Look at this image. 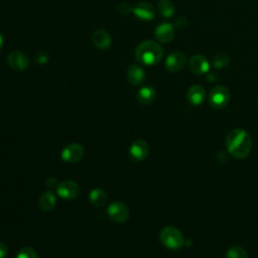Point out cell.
I'll list each match as a JSON object with an SVG mask.
<instances>
[{
    "label": "cell",
    "mask_w": 258,
    "mask_h": 258,
    "mask_svg": "<svg viewBox=\"0 0 258 258\" xmlns=\"http://www.w3.org/2000/svg\"><path fill=\"white\" fill-rule=\"evenodd\" d=\"M251 137L241 128L232 129L226 136V146L231 155L238 159L247 157L251 150Z\"/></svg>",
    "instance_id": "cell-1"
},
{
    "label": "cell",
    "mask_w": 258,
    "mask_h": 258,
    "mask_svg": "<svg viewBox=\"0 0 258 258\" xmlns=\"http://www.w3.org/2000/svg\"><path fill=\"white\" fill-rule=\"evenodd\" d=\"M163 55L162 47L153 40H144L136 48L135 57L137 61L145 66H154L158 63Z\"/></svg>",
    "instance_id": "cell-2"
},
{
    "label": "cell",
    "mask_w": 258,
    "mask_h": 258,
    "mask_svg": "<svg viewBox=\"0 0 258 258\" xmlns=\"http://www.w3.org/2000/svg\"><path fill=\"white\" fill-rule=\"evenodd\" d=\"M161 244L170 250L180 249L184 245V238L180 231L173 226L164 227L159 234Z\"/></svg>",
    "instance_id": "cell-3"
},
{
    "label": "cell",
    "mask_w": 258,
    "mask_h": 258,
    "mask_svg": "<svg viewBox=\"0 0 258 258\" xmlns=\"http://www.w3.org/2000/svg\"><path fill=\"white\" fill-rule=\"evenodd\" d=\"M230 101L229 90L224 86H217L213 88L209 94V104L214 109L225 108Z\"/></svg>",
    "instance_id": "cell-4"
},
{
    "label": "cell",
    "mask_w": 258,
    "mask_h": 258,
    "mask_svg": "<svg viewBox=\"0 0 258 258\" xmlns=\"http://www.w3.org/2000/svg\"><path fill=\"white\" fill-rule=\"evenodd\" d=\"M129 209L122 202H113L107 207L109 219L115 223H124L129 218Z\"/></svg>",
    "instance_id": "cell-5"
},
{
    "label": "cell",
    "mask_w": 258,
    "mask_h": 258,
    "mask_svg": "<svg viewBox=\"0 0 258 258\" xmlns=\"http://www.w3.org/2000/svg\"><path fill=\"white\" fill-rule=\"evenodd\" d=\"M85 154L84 147L79 143H70L64 146L60 152V157L64 162L76 163L80 161Z\"/></svg>",
    "instance_id": "cell-6"
},
{
    "label": "cell",
    "mask_w": 258,
    "mask_h": 258,
    "mask_svg": "<svg viewBox=\"0 0 258 258\" xmlns=\"http://www.w3.org/2000/svg\"><path fill=\"white\" fill-rule=\"evenodd\" d=\"M55 189L57 196L63 200H74L79 196L80 192L79 184L71 179L59 182Z\"/></svg>",
    "instance_id": "cell-7"
},
{
    "label": "cell",
    "mask_w": 258,
    "mask_h": 258,
    "mask_svg": "<svg viewBox=\"0 0 258 258\" xmlns=\"http://www.w3.org/2000/svg\"><path fill=\"white\" fill-rule=\"evenodd\" d=\"M29 62L30 61L27 55L19 50H13L7 55L8 66L16 72L25 71L29 67Z\"/></svg>",
    "instance_id": "cell-8"
},
{
    "label": "cell",
    "mask_w": 258,
    "mask_h": 258,
    "mask_svg": "<svg viewBox=\"0 0 258 258\" xmlns=\"http://www.w3.org/2000/svg\"><path fill=\"white\" fill-rule=\"evenodd\" d=\"M149 153V145L143 139L133 141L129 147V155L134 161L140 162L146 159Z\"/></svg>",
    "instance_id": "cell-9"
},
{
    "label": "cell",
    "mask_w": 258,
    "mask_h": 258,
    "mask_svg": "<svg viewBox=\"0 0 258 258\" xmlns=\"http://www.w3.org/2000/svg\"><path fill=\"white\" fill-rule=\"evenodd\" d=\"M186 62L185 54L181 51H174L170 53L165 59V68L170 73L180 72Z\"/></svg>",
    "instance_id": "cell-10"
},
{
    "label": "cell",
    "mask_w": 258,
    "mask_h": 258,
    "mask_svg": "<svg viewBox=\"0 0 258 258\" xmlns=\"http://www.w3.org/2000/svg\"><path fill=\"white\" fill-rule=\"evenodd\" d=\"M189 70L197 74V75H203L207 74L210 71V63L208 59L201 54H195L189 58L188 61Z\"/></svg>",
    "instance_id": "cell-11"
},
{
    "label": "cell",
    "mask_w": 258,
    "mask_h": 258,
    "mask_svg": "<svg viewBox=\"0 0 258 258\" xmlns=\"http://www.w3.org/2000/svg\"><path fill=\"white\" fill-rule=\"evenodd\" d=\"M155 38L161 43L170 42L174 36V28L170 23H159L154 31Z\"/></svg>",
    "instance_id": "cell-12"
},
{
    "label": "cell",
    "mask_w": 258,
    "mask_h": 258,
    "mask_svg": "<svg viewBox=\"0 0 258 258\" xmlns=\"http://www.w3.org/2000/svg\"><path fill=\"white\" fill-rule=\"evenodd\" d=\"M133 14L141 19V20H151L154 18L155 15V10L153 8V6L150 3L147 2H139L137 3L132 10Z\"/></svg>",
    "instance_id": "cell-13"
},
{
    "label": "cell",
    "mask_w": 258,
    "mask_h": 258,
    "mask_svg": "<svg viewBox=\"0 0 258 258\" xmlns=\"http://www.w3.org/2000/svg\"><path fill=\"white\" fill-rule=\"evenodd\" d=\"M92 43L99 49H107L111 45V36L104 29H97L92 34Z\"/></svg>",
    "instance_id": "cell-14"
},
{
    "label": "cell",
    "mask_w": 258,
    "mask_h": 258,
    "mask_svg": "<svg viewBox=\"0 0 258 258\" xmlns=\"http://www.w3.org/2000/svg\"><path fill=\"white\" fill-rule=\"evenodd\" d=\"M187 101L194 106H200L206 99V91L202 86L194 85L186 92Z\"/></svg>",
    "instance_id": "cell-15"
},
{
    "label": "cell",
    "mask_w": 258,
    "mask_h": 258,
    "mask_svg": "<svg viewBox=\"0 0 258 258\" xmlns=\"http://www.w3.org/2000/svg\"><path fill=\"white\" fill-rule=\"evenodd\" d=\"M127 80L133 86L142 85L145 81L144 70L138 64H131L127 70Z\"/></svg>",
    "instance_id": "cell-16"
},
{
    "label": "cell",
    "mask_w": 258,
    "mask_h": 258,
    "mask_svg": "<svg viewBox=\"0 0 258 258\" xmlns=\"http://www.w3.org/2000/svg\"><path fill=\"white\" fill-rule=\"evenodd\" d=\"M156 97V91L152 86H145L139 89L137 93V101L142 105L151 104Z\"/></svg>",
    "instance_id": "cell-17"
},
{
    "label": "cell",
    "mask_w": 258,
    "mask_h": 258,
    "mask_svg": "<svg viewBox=\"0 0 258 258\" xmlns=\"http://www.w3.org/2000/svg\"><path fill=\"white\" fill-rule=\"evenodd\" d=\"M38 205L39 208L43 211V212H49L51 210L54 209L55 205H56V198L55 195L51 191V190H46L44 191L38 200Z\"/></svg>",
    "instance_id": "cell-18"
},
{
    "label": "cell",
    "mask_w": 258,
    "mask_h": 258,
    "mask_svg": "<svg viewBox=\"0 0 258 258\" xmlns=\"http://www.w3.org/2000/svg\"><path fill=\"white\" fill-rule=\"evenodd\" d=\"M107 194L106 191L101 187H95L93 188L89 194V200L92 205L95 207H103L107 203Z\"/></svg>",
    "instance_id": "cell-19"
},
{
    "label": "cell",
    "mask_w": 258,
    "mask_h": 258,
    "mask_svg": "<svg viewBox=\"0 0 258 258\" xmlns=\"http://www.w3.org/2000/svg\"><path fill=\"white\" fill-rule=\"evenodd\" d=\"M158 12L165 18H169L174 14V5L170 0H159L157 4Z\"/></svg>",
    "instance_id": "cell-20"
},
{
    "label": "cell",
    "mask_w": 258,
    "mask_h": 258,
    "mask_svg": "<svg viewBox=\"0 0 258 258\" xmlns=\"http://www.w3.org/2000/svg\"><path fill=\"white\" fill-rule=\"evenodd\" d=\"M230 62V56L227 53L220 52L213 57V64L216 69H223Z\"/></svg>",
    "instance_id": "cell-21"
},
{
    "label": "cell",
    "mask_w": 258,
    "mask_h": 258,
    "mask_svg": "<svg viewBox=\"0 0 258 258\" xmlns=\"http://www.w3.org/2000/svg\"><path fill=\"white\" fill-rule=\"evenodd\" d=\"M226 258H248V255L242 247L233 246L227 251Z\"/></svg>",
    "instance_id": "cell-22"
},
{
    "label": "cell",
    "mask_w": 258,
    "mask_h": 258,
    "mask_svg": "<svg viewBox=\"0 0 258 258\" xmlns=\"http://www.w3.org/2000/svg\"><path fill=\"white\" fill-rule=\"evenodd\" d=\"M16 258H37V253L33 248L25 246L18 251Z\"/></svg>",
    "instance_id": "cell-23"
},
{
    "label": "cell",
    "mask_w": 258,
    "mask_h": 258,
    "mask_svg": "<svg viewBox=\"0 0 258 258\" xmlns=\"http://www.w3.org/2000/svg\"><path fill=\"white\" fill-rule=\"evenodd\" d=\"M117 10H118V12H119L121 15L126 16V15H128V14H130V13L132 12L133 8H132L128 3L122 2V3H120V4L118 5Z\"/></svg>",
    "instance_id": "cell-24"
},
{
    "label": "cell",
    "mask_w": 258,
    "mask_h": 258,
    "mask_svg": "<svg viewBox=\"0 0 258 258\" xmlns=\"http://www.w3.org/2000/svg\"><path fill=\"white\" fill-rule=\"evenodd\" d=\"M8 255V247L5 243L0 241V258H6Z\"/></svg>",
    "instance_id": "cell-25"
},
{
    "label": "cell",
    "mask_w": 258,
    "mask_h": 258,
    "mask_svg": "<svg viewBox=\"0 0 258 258\" xmlns=\"http://www.w3.org/2000/svg\"><path fill=\"white\" fill-rule=\"evenodd\" d=\"M58 181L55 177H48L47 180H46V185L49 187V188H56V186L58 185Z\"/></svg>",
    "instance_id": "cell-26"
},
{
    "label": "cell",
    "mask_w": 258,
    "mask_h": 258,
    "mask_svg": "<svg viewBox=\"0 0 258 258\" xmlns=\"http://www.w3.org/2000/svg\"><path fill=\"white\" fill-rule=\"evenodd\" d=\"M175 25L178 28H183L186 26V19L183 16H179L176 20H175Z\"/></svg>",
    "instance_id": "cell-27"
},
{
    "label": "cell",
    "mask_w": 258,
    "mask_h": 258,
    "mask_svg": "<svg viewBox=\"0 0 258 258\" xmlns=\"http://www.w3.org/2000/svg\"><path fill=\"white\" fill-rule=\"evenodd\" d=\"M36 60L40 63V64H44L47 61V55L42 53V54H38L36 57Z\"/></svg>",
    "instance_id": "cell-28"
},
{
    "label": "cell",
    "mask_w": 258,
    "mask_h": 258,
    "mask_svg": "<svg viewBox=\"0 0 258 258\" xmlns=\"http://www.w3.org/2000/svg\"><path fill=\"white\" fill-rule=\"evenodd\" d=\"M216 78H217V76H216L214 73H210V75L208 76V80H209V82H214Z\"/></svg>",
    "instance_id": "cell-29"
},
{
    "label": "cell",
    "mask_w": 258,
    "mask_h": 258,
    "mask_svg": "<svg viewBox=\"0 0 258 258\" xmlns=\"http://www.w3.org/2000/svg\"><path fill=\"white\" fill-rule=\"evenodd\" d=\"M3 45H4V38H3V36H2V34L0 33V50L2 49V47H3Z\"/></svg>",
    "instance_id": "cell-30"
},
{
    "label": "cell",
    "mask_w": 258,
    "mask_h": 258,
    "mask_svg": "<svg viewBox=\"0 0 258 258\" xmlns=\"http://www.w3.org/2000/svg\"><path fill=\"white\" fill-rule=\"evenodd\" d=\"M257 103H258V100H257Z\"/></svg>",
    "instance_id": "cell-31"
}]
</instances>
